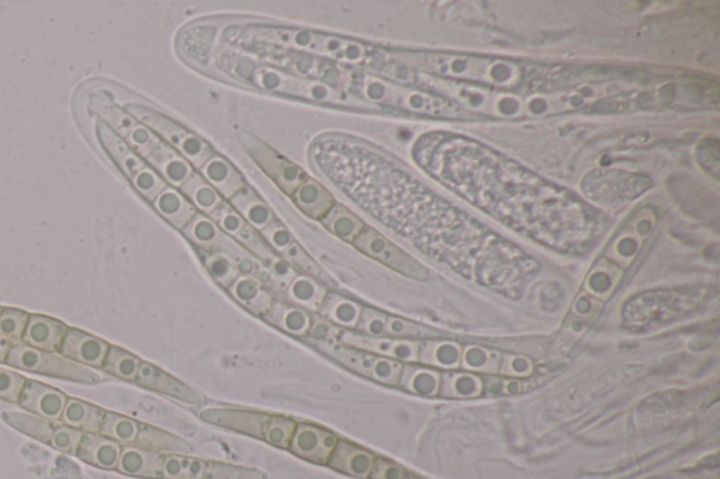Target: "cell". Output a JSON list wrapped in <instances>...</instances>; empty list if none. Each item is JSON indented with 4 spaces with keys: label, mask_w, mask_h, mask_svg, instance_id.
I'll return each mask as SVG.
<instances>
[{
    "label": "cell",
    "mask_w": 720,
    "mask_h": 479,
    "mask_svg": "<svg viewBox=\"0 0 720 479\" xmlns=\"http://www.w3.org/2000/svg\"><path fill=\"white\" fill-rule=\"evenodd\" d=\"M67 402L68 397L64 392L29 378L19 399V405L27 412L51 422H61Z\"/></svg>",
    "instance_id": "14"
},
{
    "label": "cell",
    "mask_w": 720,
    "mask_h": 479,
    "mask_svg": "<svg viewBox=\"0 0 720 479\" xmlns=\"http://www.w3.org/2000/svg\"><path fill=\"white\" fill-rule=\"evenodd\" d=\"M324 227L338 238L344 239L346 242L355 241L366 227L365 222L356 217L348 208L335 204L330 213L325 215L323 220Z\"/></svg>",
    "instance_id": "37"
},
{
    "label": "cell",
    "mask_w": 720,
    "mask_h": 479,
    "mask_svg": "<svg viewBox=\"0 0 720 479\" xmlns=\"http://www.w3.org/2000/svg\"><path fill=\"white\" fill-rule=\"evenodd\" d=\"M230 203L234 210H237L241 217L258 232L263 231L270 222L275 221L269 207L247 186L235 194Z\"/></svg>",
    "instance_id": "33"
},
{
    "label": "cell",
    "mask_w": 720,
    "mask_h": 479,
    "mask_svg": "<svg viewBox=\"0 0 720 479\" xmlns=\"http://www.w3.org/2000/svg\"><path fill=\"white\" fill-rule=\"evenodd\" d=\"M135 446L161 454L188 456L189 453H192V446L185 440L150 425H140V433H138Z\"/></svg>",
    "instance_id": "32"
},
{
    "label": "cell",
    "mask_w": 720,
    "mask_h": 479,
    "mask_svg": "<svg viewBox=\"0 0 720 479\" xmlns=\"http://www.w3.org/2000/svg\"><path fill=\"white\" fill-rule=\"evenodd\" d=\"M462 346L450 340H425L421 343L418 363L432 369L453 370L462 363Z\"/></svg>",
    "instance_id": "29"
},
{
    "label": "cell",
    "mask_w": 720,
    "mask_h": 479,
    "mask_svg": "<svg viewBox=\"0 0 720 479\" xmlns=\"http://www.w3.org/2000/svg\"><path fill=\"white\" fill-rule=\"evenodd\" d=\"M211 220L216 222L218 228L231 236V238L237 239V236L241 234L242 229L247 227L248 222L241 217L237 210H234L233 206L227 203H221L217 207V210L210 215Z\"/></svg>",
    "instance_id": "45"
},
{
    "label": "cell",
    "mask_w": 720,
    "mask_h": 479,
    "mask_svg": "<svg viewBox=\"0 0 720 479\" xmlns=\"http://www.w3.org/2000/svg\"><path fill=\"white\" fill-rule=\"evenodd\" d=\"M397 387L418 397H438L441 371L420 363H405Z\"/></svg>",
    "instance_id": "22"
},
{
    "label": "cell",
    "mask_w": 720,
    "mask_h": 479,
    "mask_svg": "<svg viewBox=\"0 0 720 479\" xmlns=\"http://www.w3.org/2000/svg\"><path fill=\"white\" fill-rule=\"evenodd\" d=\"M387 336L397 339L408 340H435L442 338L443 333L428 328V326L415 324V322L407 321V319L393 317L389 315L387 318Z\"/></svg>",
    "instance_id": "40"
},
{
    "label": "cell",
    "mask_w": 720,
    "mask_h": 479,
    "mask_svg": "<svg viewBox=\"0 0 720 479\" xmlns=\"http://www.w3.org/2000/svg\"><path fill=\"white\" fill-rule=\"evenodd\" d=\"M331 342L377 354V356L396 360L403 364L418 363L422 343L418 340L397 339L390 338V336L376 338V336L363 335V333L346 331L341 328H335Z\"/></svg>",
    "instance_id": "8"
},
{
    "label": "cell",
    "mask_w": 720,
    "mask_h": 479,
    "mask_svg": "<svg viewBox=\"0 0 720 479\" xmlns=\"http://www.w3.org/2000/svg\"><path fill=\"white\" fill-rule=\"evenodd\" d=\"M135 383L143 385L148 390L157 391L159 394L178 399V401L185 402V404L199 406L203 402L202 397L195 390L150 363L143 362L141 364Z\"/></svg>",
    "instance_id": "16"
},
{
    "label": "cell",
    "mask_w": 720,
    "mask_h": 479,
    "mask_svg": "<svg viewBox=\"0 0 720 479\" xmlns=\"http://www.w3.org/2000/svg\"><path fill=\"white\" fill-rule=\"evenodd\" d=\"M68 329L64 322L57 319L44 315H30L22 342L44 352L60 353Z\"/></svg>",
    "instance_id": "18"
},
{
    "label": "cell",
    "mask_w": 720,
    "mask_h": 479,
    "mask_svg": "<svg viewBox=\"0 0 720 479\" xmlns=\"http://www.w3.org/2000/svg\"><path fill=\"white\" fill-rule=\"evenodd\" d=\"M375 463L376 456L372 451L362 449L346 440H339L328 461L332 470L356 479H369Z\"/></svg>",
    "instance_id": "17"
},
{
    "label": "cell",
    "mask_w": 720,
    "mask_h": 479,
    "mask_svg": "<svg viewBox=\"0 0 720 479\" xmlns=\"http://www.w3.org/2000/svg\"><path fill=\"white\" fill-rule=\"evenodd\" d=\"M415 156L453 192L557 252L587 251L601 235L604 218L594 208L477 142L427 135Z\"/></svg>",
    "instance_id": "1"
},
{
    "label": "cell",
    "mask_w": 720,
    "mask_h": 479,
    "mask_svg": "<svg viewBox=\"0 0 720 479\" xmlns=\"http://www.w3.org/2000/svg\"><path fill=\"white\" fill-rule=\"evenodd\" d=\"M2 311H3V308H2V307H0V314H2Z\"/></svg>",
    "instance_id": "54"
},
{
    "label": "cell",
    "mask_w": 720,
    "mask_h": 479,
    "mask_svg": "<svg viewBox=\"0 0 720 479\" xmlns=\"http://www.w3.org/2000/svg\"><path fill=\"white\" fill-rule=\"evenodd\" d=\"M327 288L310 276L297 274L287 286V297L304 310L318 311L327 297Z\"/></svg>",
    "instance_id": "34"
},
{
    "label": "cell",
    "mask_w": 720,
    "mask_h": 479,
    "mask_svg": "<svg viewBox=\"0 0 720 479\" xmlns=\"http://www.w3.org/2000/svg\"><path fill=\"white\" fill-rule=\"evenodd\" d=\"M12 346L13 343L10 342V340L3 338V336L0 335V363L6 364V362H8V357Z\"/></svg>",
    "instance_id": "53"
},
{
    "label": "cell",
    "mask_w": 720,
    "mask_h": 479,
    "mask_svg": "<svg viewBox=\"0 0 720 479\" xmlns=\"http://www.w3.org/2000/svg\"><path fill=\"white\" fill-rule=\"evenodd\" d=\"M204 179L217 190L224 199L231 200L244 189V179L227 159L213 155L202 168Z\"/></svg>",
    "instance_id": "23"
},
{
    "label": "cell",
    "mask_w": 720,
    "mask_h": 479,
    "mask_svg": "<svg viewBox=\"0 0 720 479\" xmlns=\"http://www.w3.org/2000/svg\"><path fill=\"white\" fill-rule=\"evenodd\" d=\"M294 203L308 217L313 220L323 221L325 215L330 213L335 206L334 197L320 183L313 179L304 180L296 192L292 194Z\"/></svg>",
    "instance_id": "24"
},
{
    "label": "cell",
    "mask_w": 720,
    "mask_h": 479,
    "mask_svg": "<svg viewBox=\"0 0 720 479\" xmlns=\"http://www.w3.org/2000/svg\"><path fill=\"white\" fill-rule=\"evenodd\" d=\"M182 193L196 207V210L202 211L203 214H207L209 217L223 203V197L218 194L217 190L209 185V182L203 176L195 175V173L182 186Z\"/></svg>",
    "instance_id": "36"
},
{
    "label": "cell",
    "mask_w": 720,
    "mask_h": 479,
    "mask_svg": "<svg viewBox=\"0 0 720 479\" xmlns=\"http://www.w3.org/2000/svg\"><path fill=\"white\" fill-rule=\"evenodd\" d=\"M105 416V409L98 405L89 404L82 399L68 398L61 422L69 428L81 430L82 433H99Z\"/></svg>",
    "instance_id": "27"
},
{
    "label": "cell",
    "mask_w": 720,
    "mask_h": 479,
    "mask_svg": "<svg viewBox=\"0 0 720 479\" xmlns=\"http://www.w3.org/2000/svg\"><path fill=\"white\" fill-rule=\"evenodd\" d=\"M165 454L157 451L141 449L137 446H126L121 450L117 470L130 477L162 479V464Z\"/></svg>",
    "instance_id": "20"
},
{
    "label": "cell",
    "mask_w": 720,
    "mask_h": 479,
    "mask_svg": "<svg viewBox=\"0 0 720 479\" xmlns=\"http://www.w3.org/2000/svg\"><path fill=\"white\" fill-rule=\"evenodd\" d=\"M282 258L292 263L293 266L299 267L300 270H303L304 273L313 277V279L320 280L321 283L328 284V286H334V281H331L330 277L324 273V270L321 269L296 242L283 253Z\"/></svg>",
    "instance_id": "44"
},
{
    "label": "cell",
    "mask_w": 720,
    "mask_h": 479,
    "mask_svg": "<svg viewBox=\"0 0 720 479\" xmlns=\"http://www.w3.org/2000/svg\"><path fill=\"white\" fill-rule=\"evenodd\" d=\"M126 111L135 120L140 121L145 127L154 131L155 134L161 135L166 144L178 151L190 165L203 168L211 156L214 155L206 142L189 133L185 128L180 127L175 121L157 113V111L138 106V104H128Z\"/></svg>",
    "instance_id": "6"
},
{
    "label": "cell",
    "mask_w": 720,
    "mask_h": 479,
    "mask_svg": "<svg viewBox=\"0 0 720 479\" xmlns=\"http://www.w3.org/2000/svg\"><path fill=\"white\" fill-rule=\"evenodd\" d=\"M29 318V312L15 310V308H3L2 314H0V335L12 343L22 342Z\"/></svg>",
    "instance_id": "43"
},
{
    "label": "cell",
    "mask_w": 720,
    "mask_h": 479,
    "mask_svg": "<svg viewBox=\"0 0 720 479\" xmlns=\"http://www.w3.org/2000/svg\"><path fill=\"white\" fill-rule=\"evenodd\" d=\"M369 479H424L414 472L405 470L400 464L387 458L376 457L375 467Z\"/></svg>",
    "instance_id": "50"
},
{
    "label": "cell",
    "mask_w": 720,
    "mask_h": 479,
    "mask_svg": "<svg viewBox=\"0 0 720 479\" xmlns=\"http://www.w3.org/2000/svg\"><path fill=\"white\" fill-rule=\"evenodd\" d=\"M6 364L13 369L61 378V380L72 381V383L86 385L102 383V378L92 369L72 362L61 353L44 352V350L27 346L23 342L13 343Z\"/></svg>",
    "instance_id": "4"
},
{
    "label": "cell",
    "mask_w": 720,
    "mask_h": 479,
    "mask_svg": "<svg viewBox=\"0 0 720 479\" xmlns=\"http://www.w3.org/2000/svg\"><path fill=\"white\" fill-rule=\"evenodd\" d=\"M353 245L370 258L379 260L383 265L389 266L411 279L427 280L429 277L428 270L420 262L401 251L396 245L391 244L389 239L384 238L373 228H363L358 238L353 241Z\"/></svg>",
    "instance_id": "9"
},
{
    "label": "cell",
    "mask_w": 720,
    "mask_h": 479,
    "mask_svg": "<svg viewBox=\"0 0 720 479\" xmlns=\"http://www.w3.org/2000/svg\"><path fill=\"white\" fill-rule=\"evenodd\" d=\"M486 380L476 373H441L439 397L443 398H477L484 394Z\"/></svg>",
    "instance_id": "31"
},
{
    "label": "cell",
    "mask_w": 720,
    "mask_h": 479,
    "mask_svg": "<svg viewBox=\"0 0 720 479\" xmlns=\"http://www.w3.org/2000/svg\"><path fill=\"white\" fill-rule=\"evenodd\" d=\"M183 234L202 251L225 253L235 263L244 256L251 255L231 236L224 234L216 222L204 214L197 213L188 227L183 229Z\"/></svg>",
    "instance_id": "12"
},
{
    "label": "cell",
    "mask_w": 720,
    "mask_h": 479,
    "mask_svg": "<svg viewBox=\"0 0 720 479\" xmlns=\"http://www.w3.org/2000/svg\"><path fill=\"white\" fill-rule=\"evenodd\" d=\"M263 318L270 325L279 328L280 331L297 336V338H307L310 335L311 326H313V317L310 312L296 307V305L276 303V301Z\"/></svg>",
    "instance_id": "25"
},
{
    "label": "cell",
    "mask_w": 720,
    "mask_h": 479,
    "mask_svg": "<svg viewBox=\"0 0 720 479\" xmlns=\"http://www.w3.org/2000/svg\"><path fill=\"white\" fill-rule=\"evenodd\" d=\"M224 67L233 68V74L240 76L245 82L254 83L269 92L283 93V95L306 97L318 102L348 104L349 97L337 89L330 88L320 82H308L297 76L280 74L266 65H256L255 62L245 58H225L221 61Z\"/></svg>",
    "instance_id": "2"
},
{
    "label": "cell",
    "mask_w": 720,
    "mask_h": 479,
    "mask_svg": "<svg viewBox=\"0 0 720 479\" xmlns=\"http://www.w3.org/2000/svg\"><path fill=\"white\" fill-rule=\"evenodd\" d=\"M362 310V305L355 301L339 294L328 293L318 312L328 322L337 325V328L356 331Z\"/></svg>",
    "instance_id": "30"
},
{
    "label": "cell",
    "mask_w": 720,
    "mask_h": 479,
    "mask_svg": "<svg viewBox=\"0 0 720 479\" xmlns=\"http://www.w3.org/2000/svg\"><path fill=\"white\" fill-rule=\"evenodd\" d=\"M266 244L272 248L276 255L282 256L294 244L292 234L279 221L270 222L268 227L261 231Z\"/></svg>",
    "instance_id": "48"
},
{
    "label": "cell",
    "mask_w": 720,
    "mask_h": 479,
    "mask_svg": "<svg viewBox=\"0 0 720 479\" xmlns=\"http://www.w3.org/2000/svg\"><path fill=\"white\" fill-rule=\"evenodd\" d=\"M242 147L248 152V155L283 190V192L292 194L296 192L297 187L307 179L306 173L292 162L287 161L278 152L273 151L265 142L258 140L251 134H244L241 137Z\"/></svg>",
    "instance_id": "10"
},
{
    "label": "cell",
    "mask_w": 720,
    "mask_h": 479,
    "mask_svg": "<svg viewBox=\"0 0 720 479\" xmlns=\"http://www.w3.org/2000/svg\"><path fill=\"white\" fill-rule=\"evenodd\" d=\"M109 349L110 345L106 340L96 338V336L79 331V329L69 328L60 353L72 362L88 367V369L102 370Z\"/></svg>",
    "instance_id": "15"
},
{
    "label": "cell",
    "mask_w": 720,
    "mask_h": 479,
    "mask_svg": "<svg viewBox=\"0 0 720 479\" xmlns=\"http://www.w3.org/2000/svg\"><path fill=\"white\" fill-rule=\"evenodd\" d=\"M308 343L359 376L389 387L398 385L403 363L327 340L308 339Z\"/></svg>",
    "instance_id": "5"
},
{
    "label": "cell",
    "mask_w": 720,
    "mask_h": 479,
    "mask_svg": "<svg viewBox=\"0 0 720 479\" xmlns=\"http://www.w3.org/2000/svg\"><path fill=\"white\" fill-rule=\"evenodd\" d=\"M162 479H268L263 472L237 465L165 454Z\"/></svg>",
    "instance_id": "7"
},
{
    "label": "cell",
    "mask_w": 720,
    "mask_h": 479,
    "mask_svg": "<svg viewBox=\"0 0 720 479\" xmlns=\"http://www.w3.org/2000/svg\"><path fill=\"white\" fill-rule=\"evenodd\" d=\"M500 373L508 377H528L533 373L531 360L524 356H514L507 354L500 362Z\"/></svg>",
    "instance_id": "51"
},
{
    "label": "cell",
    "mask_w": 720,
    "mask_h": 479,
    "mask_svg": "<svg viewBox=\"0 0 720 479\" xmlns=\"http://www.w3.org/2000/svg\"><path fill=\"white\" fill-rule=\"evenodd\" d=\"M200 418H202L204 422L210 423V425L234 430V432L255 437V439L266 442L269 436L270 425H272L273 415L247 411V409L209 408L203 409V411L200 412Z\"/></svg>",
    "instance_id": "11"
},
{
    "label": "cell",
    "mask_w": 720,
    "mask_h": 479,
    "mask_svg": "<svg viewBox=\"0 0 720 479\" xmlns=\"http://www.w3.org/2000/svg\"><path fill=\"white\" fill-rule=\"evenodd\" d=\"M27 378L15 371L0 369V398L12 404H19L20 394Z\"/></svg>",
    "instance_id": "49"
},
{
    "label": "cell",
    "mask_w": 720,
    "mask_h": 479,
    "mask_svg": "<svg viewBox=\"0 0 720 479\" xmlns=\"http://www.w3.org/2000/svg\"><path fill=\"white\" fill-rule=\"evenodd\" d=\"M387 318H389V315L384 314L382 311H377L375 308L363 307L359 324L356 326V332L363 333V335L376 336V338L387 336Z\"/></svg>",
    "instance_id": "46"
},
{
    "label": "cell",
    "mask_w": 720,
    "mask_h": 479,
    "mask_svg": "<svg viewBox=\"0 0 720 479\" xmlns=\"http://www.w3.org/2000/svg\"><path fill=\"white\" fill-rule=\"evenodd\" d=\"M83 435H85V433H82L81 430L69 428V426L65 425H55L50 444L54 449L60 450L62 453L76 456L79 446H81Z\"/></svg>",
    "instance_id": "47"
},
{
    "label": "cell",
    "mask_w": 720,
    "mask_h": 479,
    "mask_svg": "<svg viewBox=\"0 0 720 479\" xmlns=\"http://www.w3.org/2000/svg\"><path fill=\"white\" fill-rule=\"evenodd\" d=\"M2 418L9 426L24 435L33 437L38 442L50 444L55 428L54 422L30 412H3Z\"/></svg>",
    "instance_id": "35"
},
{
    "label": "cell",
    "mask_w": 720,
    "mask_h": 479,
    "mask_svg": "<svg viewBox=\"0 0 720 479\" xmlns=\"http://www.w3.org/2000/svg\"><path fill=\"white\" fill-rule=\"evenodd\" d=\"M338 442V436L330 430L310 423H297L289 450L310 463L328 465Z\"/></svg>",
    "instance_id": "13"
},
{
    "label": "cell",
    "mask_w": 720,
    "mask_h": 479,
    "mask_svg": "<svg viewBox=\"0 0 720 479\" xmlns=\"http://www.w3.org/2000/svg\"><path fill=\"white\" fill-rule=\"evenodd\" d=\"M152 204L166 221L171 222L173 227L178 229L188 227L190 221L197 215L196 207L175 187H166Z\"/></svg>",
    "instance_id": "26"
},
{
    "label": "cell",
    "mask_w": 720,
    "mask_h": 479,
    "mask_svg": "<svg viewBox=\"0 0 720 479\" xmlns=\"http://www.w3.org/2000/svg\"><path fill=\"white\" fill-rule=\"evenodd\" d=\"M141 364L143 362L133 353L127 352L119 346H110L102 370L120 380L135 381Z\"/></svg>",
    "instance_id": "39"
},
{
    "label": "cell",
    "mask_w": 720,
    "mask_h": 479,
    "mask_svg": "<svg viewBox=\"0 0 720 479\" xmlns=\"http://www.w3.org/2000/svg\"><path fill=\"white\" fill-rule=\"evenodd\" d=\"M501 359L498 354L483 347H467L462 350V363L460 367L472 370L473 373H494L500 367Z\"/></svg>",
    "instance_id": "42"
},
{
    "label": "cell",
    "mask_w": 720,
    "mask_h": 479,
    "mask_svg": "<svg viewBox=\"0 0 720 479\" xmlns=\"http://www.w3.org/2000/svg\"><path fill=\"white\" fill-rule=\"evenodd\" d=\"M145 162L175 189L185 185L195 173L192 165L166 142H161Z\"/></svg>",
    "instance_id": "19"
},
{
    "label": "cell",
    "mask_w": 720,
    "mask_h": 479,
    "mask_svg": "<svg viewBox=\"0 0 720 479\" xmlns=\"http://www.w3.org/2000/svg\"><path fill=\"white\" fill-rule=\"evenodd\" d=\"M228 291L238 303L244 305L247 310L254 312L258 317H265L272 308L273 303H275L272 295L252 276L238 277L228 287Z\"/></svg>",
    "instance_id": "28"
},
{
    "label": "cell",
    "mask_w": 720,
    "mask_h": 479,
    "mask_svg": "<svg viewBox=\"0 0 720 479\" xmlns=\"http://www.w3.org/2000/svg\"><path fill=\"white\" fill-rule=\"evenodd\" d=\"M200 256L214 280L225 288L230 287L241 276L234 260L225 253L207 252L200 249Z\"/></svg>",
    "instance_id": "41"
},
{
    "label": "cell",
    "mask_w": 720,
    "mask_h": 479,
    "mask_svg": "<svg viewBox=\"0 0 720 479\" xmlns=\"http://www.w3.org/2000/svg\"><path fill=\"white\" fill-rule=\"evenodd\" d=\"M96 134H98L100 147L116 163L123 175L130 180L134 189L144 199L154 203L159 194L168 187L165 180L100 118L96 121Z\"/></svg>",
    "instance_id": "3"
},
{
    "label": "cell",
    "mask_w": 720,
    "mask_h": 479,
    "mask_svg": "<svg viewBox=\"0 0 720 479\" xmlns=\"http://www.w3.org/2000/svg\"><path fill=\"white\" fill-rule=\"evenodd\" d=\"M121 444L99 435V433H85L79 446L76 457L86 464L95 465L102 470H116L121 456Z\"/></svg>",
    "instance_id": "21"
},
{
    "label": "cell",
    "mask_w": 720,
    "mask_h": 479,
    "mask_svg": "<svg viewBox=\"0 0 720 479\" xmlns=\"http://www.w3.org/2000/svg\"><path fill=\"white\" fill-rule=\"evenodd\" d=\"M140 425L141 423L135 419L127 418L119 413L106 412L99 435L105 436L113 442L124 444V446H135L138 433H140Z\"/></svg>",
    "instance_id": "38"
},
{
    "label": "cell",
    "mask_w": 720,
    "mask_h": 479,
    "mask_svg": "<svg viewBox=\"0 0 720 479\" xmlns=\"http://www.w3.org/2000/svg\"><path fill=\"white\" fill-rule=\"evenodd\" d=\"M268 265L270 267V274H272L280 284H285V286H289L294 280V277L297 276L292 263L287 262L282 256H275V258L268 262Z\"/></svg>",
    "instance_id": "52"
}]
</instances>
